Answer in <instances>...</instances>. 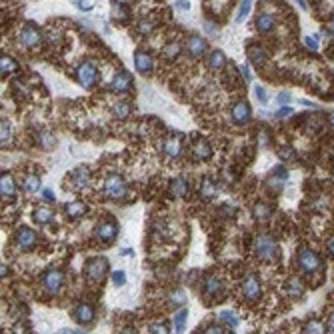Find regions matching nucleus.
<instances>
[{"instance_id": "obj_47", "label": "nucleus", "mask_w": 334, "mask_h": 334, "mask_svg": "<svg viewBox=\"0 0 334 334\" xmlns=\"http://www.w3.org/2000/svg\"><path fill=\"white\" fill-rule=\"evenodd\" d=\"M276 102L284 106V104H288V102H292V94H290V92H280V94L276 96Z\"/></svg>"}, {"instance_id": "obj_34", "label": "nucleus", "mask_w": 334, "mask_h": 334, "mask_svg": "<svg viewBox=\"0 0 334 334\" xmlns=\"http://www.w3.org/2000/svg\"><path fill=\"white\" fill-rule=\"evenodd\" d=\"M250 6H252V0H242V4L238 8V14H236V22H242L250 14Z\"/></svg>"}, {"instance_id": "obj_26", "label": "nucleus", "mask_w": 334, "mask_h": 334, "mask_svg": "<svg viewBox=\"0 0 334 334\" xmlns=\"http://www.w3.org/2000/svg\"><path fill=\"white\" fill-rule=\"evenodd\" d=\"M286 292L290 298H300L302 294H304V282H302L300 278L292 276L288 282H286Z\"/></svg>"}, {"instance_id": "obj_48", "label": "nucleus", "mask_w": 334, "mask_h": 334, "mask_svg": "<svg viewBox=\"0 0 334 334\" xmlns=\"http://www.w3.org/2000/svg\"><path fill=\"white\" fill-rule=\"evenodd\" d=\"M280 158L282 160H292L294 158V150L292 148H280Z\"/></svg>"}, {"instance_id": "obj_52", "label": "nucleus", "mask_w": 334, "mask_h": 334, "mask_svg": "<svg viewBox=\"0 0 334 334\" xmlns=\"http://www.w3.org/2000/svg\"><path fill=\"white\" fill-rule=\"evenodd\" d=\"M326 248H328V254H330V256H334V238L328 242V246H326Z\"/></svg>"}, {"instance_id": "obj_15", "label": "nucleus", "mask_w": 334, "mask_h": 334, "mask_svg": "<svg viewBox=\"0 0 334 334\" xmlns=\"http://www.w3.org/2000/svg\"><path fill=\"white\" fill-rule=\"evenodd\" d=\"M130 86H132V76H130V72L122 70V72H118L112 78L110 90L112 92H126V90H130Z\"/></svg>"}, {"instance_id": "obj_19", "label": "nucleus", "mask_w": 334, "mask_h": 334, "mask_svg": "<svg viewBox=\"0 0 334 334\" xmlns=\"http://www.w3.org/2000/svg\"><path fill=\"white\" fill-rule=\"evenodd\" d=\"M72 318L78 324H90V322L94 320V308L90 306V304H78L72 310Z\"/></svg>"}, {"instance_id": "obj_29", "label": "nucleus", "mask_w": 334, "mask_h": 334, "mask_svg": "<svg viewBox=\"0 0 334 334\" xmlns=\"http://www.w3.org/2000/svg\"><path fill=\"white\" fill-rule=\"evenodd\" d=\"M16 70H18V64L14 62L10 56H2V58H0V72H2V74H12Z\"/></svg>"}, {"instance_id": "obj_44", "label": "nucleus", "mask_w": 334, "mask_h": 334, "mask_svg": "<svg viewBox=\"0 0 334 334\" xmlns=\"http://www.w3.org/2000/svg\"><path fill=\"white\" fill-rule=\"evenodd\" d=\"M240 76L244 78V82H250V80H252V72H250V66H248V64H242V66H240Z\"/></svg>"}, {"instance_id": "obj_20", "label": "nucleus", "mask_w": 334, "mask_h": 334, "mask_svg": "<svg viewBox=\"0 0 334 334\" xmlns=\"http://www.w3.org/2000/svg\"><path fill=\"white\" fill-rule=\"evenodd\" d=\"M254 26H256V30H258V32L266 34V32H270V30H274V26H276V20H274V16H272V14H268V12H262V14H258V16H256V22H254Z\"/></svg>"}, {"instance_id": "obj_41", "label": "nucleus", "mask_w": 334, "mask_h": 334, "mask_svg": "<svg viewBox=\"0 0 334 334\" xmlns=\"http://www.w3.org/2000/svg\"><path fill=\"white\" fill-rule=\"evenodd\" d=\"M112 18H114V20H124V18H126V10H124V6H122V4H116V6H114V10H112Z\"/></svg>"}, {"instance_id": "obj_46", "label": "nucleus", "mask_w": 334, "mask_h": 334, "mask_svg": "<svg viewBox=\"0 0 334 334\" xmlns=\"http://www.w3.org/2000/svg\"><path fill=\"white\" fill-rule=\"evenodd\" d=\"M306 46L310 48V50H318V36L316 34H312V36H306Z\"/></svg>"}, {"instance_id": "obj_27", "label": "nucleus", "mask_w": 334, "mask_h": 334, "mask_svg": "<svg viewBox=\"0 0 334 334\" xmlns=\"http://www.w3.org/2000/svg\"><path fill=\"white\" fill-rule=\"evenodd\" d=\"M52 218H54V210L48 206H40L34 210V220L38 224H48V222H52Z\"/></svg>"}, {"instance_id": "obj_55", "label": "nucleus", "mask_w": 334, "mask_h": 334, "mask_svg": "<svg viewBox=\"0 0 334 334\" xmlns=\"http://www.w3.org/2000/svg\"><path fill=\"white\" fill-rule=\"evenodd\" d=\"M296 2H298V6H300V8H304V10H308V6H306V2H304V0H296Z\"/></svg>"}, {"instance_id": "obj_57", "label": "nucleus", "mask_w": 334, "mask_h": 334, "mask_svg": "<svg viewBox=\"0 0 334 334\" xmlns=\"http://www.w3.org/2000/svg\"><path fill=\"white\" fill-rule=\"evenodd\" d=\"M118 4H128V2H132V0H116Z\"/></svg>"}, {"instance_id": "obj_7", "label": "nucleus", "mask_w": 334, "mask_h": 334, "mask_svg": "<svg viewBox=\"0 0 334 334\" xmlns=\"http://www.w3.org/2000/svg\"><path fill=\"white\" fill-rule=\"evenodd\" d=\"M36 240H38L36 232L30 230V228H20V230L16 232V236H14L16 246H18V250H22V252L32 250V248L36 246Z\"/></svg>"}, {"instance_id": "obj_14", "label": "nucleus", "mask_w": 334, "mask_h": 334, "mask_svg": "<svg viewBox=\"0 0 334 334\" xmlns=\"http://www.w3.org/2000/svg\"><path fill=\"white\" fill-rule=\"evenodd\" d=\"M0 192H2V198L14 200V196H16V182H14L10 172H2V176H0Z\"/></svg>"}, {"instance_id": "obj_51", "label": "nucleus", "mask_w": 334, "mask_h": 334, "mask_svg": "<svg viewBox=\"0 0 334 334\" xmlns=\"http://www.w3.org/2000/svg\"><path fill=\"white\" fill-rule=\"evenodd\" d=\"M176 6L182 8V10H190V2H188V0H178Z\"/></svg>"}, {"instance_id": "obj_12", "label": "nucleus", "mask_w": 334, "mask_h": 334, "mask_svg": "<svg viewBox=\"0 0 334 334\" xmlns=\"http://www.w3.org/2000/svg\"><path fill=\"white\" fill-rule=\"evenodd\" d=\"M206 48H208V42L202 38V36H190L186 40V54L190 58H200L206 54Z\"/></svg>"}, {"instance_id": "obj_50", "label": "nucleus", "mask_w": 334, "mask_h": 334, "mask_svg": "<svg viewBox=\"0 0 334 334\" xmlns=\"http://www.w3.org/2000/svg\"><path fill=\"white\" fill-rule=\"evenodd\" d=\"M326 332H332V334H334V312L328 316V322H326Z\"/></svg>"}, {"instance_id": "obj_49", "label": "nucleus", "mask_w": 334, "mask_h": 334, "mask_svg": "<svg viewBox=\"0 0 334 334\" xmlns=\"http://www.w3.org/2000/svg\"><path fill=\"white\" fill-rule=\"evenodd\" d=\"M290 114H292V106H286V104H284V106L276 112V118H284V116H290Z\"/></svg>"}, {"instance_id": "obj_35", "label": "nucleus", "mask_w": 334, "mask_h": 334, "mask_svg": "<svg viewBox=\"0 0 334 334\" xmlns=\"http://www.w3.org/2000/svg\"><path fill=\"white\" fill-rule=\"evenodd\" d=\"M112 112H114V116H116V118H126V116H128V112H130V106H128L126 102H118V104H114Z\"/></svg>"}, {"instance_id": "obj_16", "label": "nucleus", "mask_w": 334, "mask_h": 334, "mask_svg": "<svg viewBox=\"0 0 334 334\" xmlns=\"http://www.w3.org/2000/svg\"><path fill=\"white\" fill-rule=\"evenodd\" d=\"M192 152H194V158H196V160H208V158L212 156V148H210V144H208L202 136H194Z\"/></svg>"}, {"instance_id": "obj_10", "label": "nucleus", "mask_w": 334, "mask_h": 334, "mask_svg": "<svg viewBox=\"0 0 334 334\" xmlns=\"http://www.w3.org/2000/svg\"><path fill=\"white\" fill-rule=\"evenodd\" d=\"M250 116H252V110H250V104L246 100H240V102H236L232 106V120H234V124L242 126V124L250 122Z\"/></svg>"}, {"instance_id": "obj_17", "label": "nucleus", "mask_w": 334, "mask_h": 334, "mask_svg": "<svg viewBox=\"0 0 334 334\" xmlns=\"http://www.w3.org/2000/svg\"><path fill=\"white\" fill-rule=\"evenodd\" d=\"M162 150L170 158H180L182 156V138L180 136H168L162 144Z\"/></svg>"}, {"instance_id": "obj_33", "label": "nucleus", "mask_w": 334, "mask_h": 334, "mask_svg": "<svg viewBox=\"0 0 334 334\" xmlns=\"http://www.w3.org/2000/svg\"><path fill=\"white\" fill-rule=\"evenodd\" d=\"M220 322L222 324H226L228 328H236L238 326V318L234 316V312H230V310H224V312H220Z\"/></svg>"}, {"instance_id": "obj_5", "label": "nucleus", "mask_w": 334, "mask_h": 334, "mask_svg": "<svg viewBox=\"0 0 334 334\" xmlns=\"http://www.w3.org/2000/svg\"><path fill=\"white\" fill-rule=\"evenodd\" d=\"M64 284V274L58 268H48L42 274V286L48 294H58V290Z\"/></svg>"}, {"instance_id": "obj_3", "label": "nucleus", "mask_w": 334, "mask_h": 334, "mask_svg": "<svg viewBox=\"0 0 334 334\" xmlns=\"http://www.w3.org/2000/svg\"><path fill=\"white\" fill-rule=\"evenodd\" d=\"M84 274H86L88 282H92V284L102 282V280L106 278V274H108V260L102 258V256H96V258H92V260H88Z\"/></svg>"}, {"instance_id": "obj_21", "label": "nucleus", "mask_w": 334, "mask_h": 334, "mask_svg": "<svg viewBox=\"0 0 334 334\" xmlns=\"http://www.w3.org/2000/svg\"><path fill=\"white\" fill-rule=\"evenodd\" d=\"M64 212H66V216H68L70 220H78L80 216H84V212H86V204H84L82 200L68 202V204L64 206Z\"/></svg>"}, {"instance_id": "obj_43", "label": "nucleus", "mask_w": 334, "mask_h": 334, "mask_svg": "<svg viewBox=\"0 0 334 334\" xmlns=\"http://www.w3.org/2000/svg\"><path fill=\"white\" fill-rule=\"evenodd\" d=\"M76 6H78L80 10H84V12H88V10H92V6H94V0H78V2H76Z\"/></svg>"}, {"instance_id": "obj_6", "label": "nucleus", "mask_w": 334, "mask_h": 334, "mask_svg": "<svg viewBox=\"0 0 334 334\" xmlns=\"http://www.w3.org/2000/svg\"><path fill=\"white\" fill-rule=\"evenodd\" d=\"M76 78H78V84L84 86V88H92L96 84V78H98V70L92 62H82L78 68H76Z\"/></svg>"}, {"instance_id": "obj_18", "label": "nucleus", "mask_w": 334, "mask_h": 334, "mask_svg": "<svg viewBox=\"0 0 334 334\" xmlns=\"http://www.w3.org/2000/svg\"><path fill=\"white\" fill-rule=\"evenodd\" d=\"M70 180H72V188L74 190H86L90 186V172H88V168H84V166L76 168L72 172Z\"/></svg>"}, {"instance_id": "obj_42", "label": "nucleus", "mask_w": 334, "mask_h": 334, "mask_svg": "<svg viewBox=\"0 0 334 334\" xmlns=\"http://www.w3.org/2000/svg\"><path fill=\"white\" fill-rule=\"evenodd\" d=\"M254 94H256V98H258L262 104H266V102H268V92H266V88H264V86H256V88H254Z\"/></svg>"}, {"instance_id": "obj_45", "label": "nucleus", "mask_w": 334, "mask_h": 334, "mask_svg": "<svg viewBox=\"0 0 334 334\" xmlns=\"http://www.w3.org/2000/svg\"><path fill=\"white\" fill-rule=\"evenodd\" d=\"M148 332L162 334V332H168V328H166V324H150V326H148Z\"/></svg>"}, {"instance_id": "obj_30", "label": "nucleus", "mask_w": 334, "mask_h": 334, "mask_svg": "<svg viewBox=\"0 0 334 334\" xmlns=\"http://www.w3.org/2000/svg\"><path fill=\"white\" fill-rule=\"evenodd\" d=\"M252 216L256 220H268L270 218V208L264 204V202H258L254 208H252Z\"/></svg>"}, {"instance_id": "obj_56", "label": "nucleus", "mask_w": 334, "mask_h": 334, "mask_svg": "<svg viewBox=\"0 0 334 334\" xmlns=\"http://www.w3.org/2000/svg\"><path fill=\"white\" fill-rule=\"evenodd\" d=\"M130 254H132L130 248H122V256H130Z\"/></svg>"}, {"instance_id": "obj_23", "label": "nucleus", "mask_w": 334, "mask_h": 334, "mask_svg": "<svg viewBox=\"0 0 334 334\" xmlns=\"http://www.w3.org/2000/svg\"><path fill=\"white\" fill-rule=\"evenodd\" d=\"M246 52H248L250 62H252V64H256V66L264 64V62H266V58H268V56H266V50H264V48H260L258 44H250Z\"/></svg>"}, {"instance_id": "obj_40", "label": "nucleus", "mask_w": 334, "mask_h": 334, "mask_svg": "<svg viewBox=\"0 0 334 334\" xmlns=\"http://www.w3.org/2000/svg\"><path fill=\"white\" fill-rule=\"evenodd\" d=\"M138 32L140 34H148V32H152V22H150V20H140L138 22Z\"/></svg>"}, {"instance_id": "obj_28", "label": "nucleus", "mask_w": 334, "mask_h": 334, "mask_svg": "<svg viewBox=\"0 0 334 334\" xmlns=\"http://www.w3.org/2000/svg\"><path fill=\"white\" fill-rule=\"evenodd\" d=\"M200 194H202V198H206V200H212L216 196V186H214V182L212 180H202V186H200Z\"/></svg>"}, {"instance_id": "obj_25", "label": "nucleus", "mask_w": 334, "mask_h": 334, "mask_svg": "<svg viewBox=\"0 0 334 334\" xmlns=\"http://www.w3.org/2000/svg\"><path fill=\"white\" fill-rule=\"evenodd\" d=\"M224 64H226V56L222 50H212L208 54V68L220 70V68H224Z\"/></svg>"}, {"instance_id": "obj_37", "label": "nucleus", "mask_w": 334, "mask_h": 334, "mask_svg": "<svg viewBox=\"0 0 334 334\" xmlns=\"http://www.w3.org/2000/svg\"><path fill=\"white\" fill-rule=\"evenodd\" d=\"M0 138H2V146H6L12 138V132H10V124L8 122H2V130H0Z\"/></svg>"}, {"instance_id": "obj_39", "label": "nucleus", "mask_w": 334, "mask_h": 334, "mask_svg": "<svg viewBox=\"0 0 334 334\" xmlns=\"http://www.w3.org/2000/svg\"><path fill=\"white\" fill-rule=\"evenodd\" d=\"M112 282H114V286H124L126 284V274L122 270H116L112 274Z\"/></svg>"}, {"instance_id": "obj_2", "label": "nucleus", "mask_w": 334, "mask_h": 334, "mask_svg": "<svg viewBox=\"0 0 334 334\" xmlns=\"http://www.w3.org/2000/svg\"><path fill=\"white\" fill-rule=\"evenodd\" d=\"M104 194L112 200H124L128 194V186L118 174H108L104 180Z\"/></svg>"}, {"instance_id": "obj_22", "label": "nucleus", "mask_w": 334, "mask_h": 334, "mask_svg": "<svg viewBox=\"0 0 334 334\" xmlns=\"http://www.w3.org/2000/svg\"><path fill=\"white\" fill-rule=\"evenodd\" d=\"M204 294L208 298H214V296H220L222 294V282L216 278V276H208L204 280Z\"/></svg>"}, {"instance_id": "obj_9", "label": "nucleus", "mask_w": 334, "mask_h": 334, "mask_svg": "<svg viewBox=\"0 0 334 334\" xmlns=\"http://www.w3.org/2000/svg\"><path fill=\"white\" fill-rule=\"evenodd\" d=\"M20 44L22 46H26V48H34V46H38L40 42H42V36H40V32H38V28H34L32 24H26L22 30H20Z\"/></svg>"}, {"instance_id": "obj_4", "label": "nucleus", "mask_w": 334, "mask_h": 334, "mask_svg": "<svg viewBox=\"0 0 334 334\" xmlns=\"http://www.w3.org/2000/svg\"><path fill=\"white\" fill-rule=\"evenodd\" d=\"M296 262H298V268L304 272V274H314V272L322 266L320 256L310 248H302L296 256Z\"/></svg>"}, {"instance_id": "obj_24", "label": "nucleus", "mask_w": 334, "mask_h": 334, "mask_svg": "<svg viewBox=\"0 0 334 334\" xmlns=\"http://www.w3.org/2000/svg\"><path fill=\"white\" fill-rule=\"evenodd\" d=\"M170 192L174 198H184L188 194V182L184 178H174L170 182Z\"/></svg>"}, {"instance_id": "obj_54", "label": "nucleus", "mask_w": 334, "mask_h": 334, "mask_svg": "<svg viewBox=\"0 0 334 334\" xmlns=\"http://www.w3.org/2000/svg\"><path fill=\"white\" fill-rule=\"evenodd\" d=\"M208 332H216V334H218V332H224V330H222L220 326H210V330H208Z\"/></svg>"}, {"instance_id": "obj_31", "label": "nucleus", "mask_w": 334, "mask_h": 334, "mask_svg": "<svg viewBox=\"0 0 334 334\" xmlns=\"http://www.w3.org/2000/svg\"><path fill=\"white\" fill-rule=\"evenodd\" d=\"M24 190H26V192H38V190H40V178L34 176V174L26 176V178H24Z\"/></svg>"}, {"instance_id": "obj_32", "label": "nucleus", "mask_w": 334, "mask_h": 334, "mask_svg": "<svg viewBox=\"0 0 334 334\" xmlns=\"http://www.w3.org/2000/svg\"><path fill=\"white\" fill-rule=\"evenodd\" d=\"M186 320H188V312L182 308V310L174 316V328H176V332H182V330L186 328Z\"/></svg>"}, {"instance_id": "obj_1", "label": "nucleus", "mask_w": 334, "mask_h": 334, "mask_svg": "<svg viewBox=\"0 0 334 334\" xmlns=\"http://www.w3.org/2000/svg\"><path fill=\"white\" fill-rule=\"evenodd\" d=\"M254 250H256L258 258L264 260V262H274V260L278 258V254H280L278 244L274 242V238L268 236V234H260V236L256 238V242H254Z\"/></svg>"}, {"instance_id": "obj_58", "label": "nucleus", "mask_w": 334, "mask_h": 334, "mask_svg": "<svg viewBox=\"0 0 334 334\" xmlns=\"http://www.w3.org/2000/svg\"><path fill=\"white\" fill-rule=\"evenodd\" d=\"M328 30H330V34L334 36V22H330V26H328Z\"/></svg>"}, {"instance_id": "obj_11", "label": "nucleus", "mask_w": 334, "mask_h": 334, "mask_svg": "<svg viewBox=\"0 0 334 334\" xmlns=\"http://www.w3.org/2000/svg\"><path fill=\"white\" fill-rule=\"evenodd\" d=\"M94 234H96V238L100 240V242H112L114 238H116V234H118V226L112 222V220H104V222H100L98 226H96V230H94Z\"/></svg>"}, {"instance_id": "obj_8", "label": "nucleus", "mask_w": 334, "mask_h": 334, "mask_svg": "<svg viewBox=\"0 0 334 334\" xmlns=\"http://www.w3.org/2000/svg\"><path fill=\"white\" fill-rule=\"evenodd\" d=\"M242 294H244L246 300H258L260 294H262V286H260V280L258 276L254 274H248L244 280H242Z\"/></svg>"}, {"instance_id": "obj_38", "label": "nucleus", "mask_w": 334, "mask_h": 334, "mask_svg": "<svg viewBox=\"0 0 334 334\" xmlns=\"http://www.w3.org/2000/svg\"><path fill=\"white\" fill-rule=\"evenodd\" d=\"M306 332H312V334H318V332H324V324L318 322V320H310L306 326H304Z\"/></svg>"}, {"instance_id": "obj_53", "label": "nucleus", "mask_w": 334, "mask_h": 334, "mask_svg": "<svg viewBox=\"0 0 334 334\" xmlns=\"http://www.w3.org/2000/svg\"><path fill=\"white\" fill-rule=\"evenodd\" d=\"M44 198H46V200H54V192L46 188V190H44Z\"/></svg>"}, {"instance_id": "obj_36", "label": "nucleus", "mask_w": 334, "mask_h": 334, "mask_svg": "<svg viewBox=\"0 0 334 334\" xmlns=\"http://www.w3.org/2000/svg\"><path fill=\"white\" fill-rule=\"evenodd\" d=\"M170 302H172L174 306L184 304V302H186V292H184V290H174V292L170 294Z\"/></svg>"}, {"instance_id": "obj_13", "label": "nucleus", "mask_w": 334, "mask_h": 334, "mask_svg": "<svg viewBox=\"0 0 334 334\" xmlns=\"http://www.w3.org/2000/svg\"><path fill=\"white\" fill-rule=\"evenodd\" d=\"M134 66L140 74H150L154 70V60L148 52H142V50H136L134 54Z\"/></svg>"}]
</instances>
